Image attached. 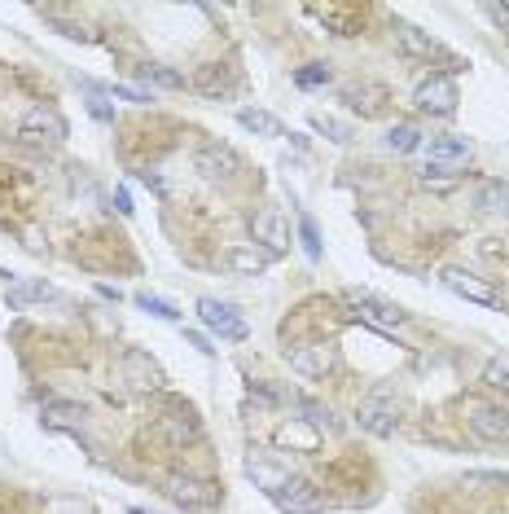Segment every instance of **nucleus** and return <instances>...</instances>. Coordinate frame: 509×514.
I'll use <instances>...</instances> for the list:
<instances>
[{
  "instance_id": "nucleus-1",
  "label": "nucleus",
  "mask_w": 509,
  "mask_h": 514,
  "mask_svg": "<svg viewBox=\"0 0 509 514\" xmlns=\"http://www.w3.org/2000/svg\"><path fill=\"white\" fill-rule=\"evenodd\" d=\"M163 492H167V501H176L180 510H216L220 506V488L211 479H202V475H189V470L167 475Z\"/></svg>"
},
{
  "instance_id": "nucleus-2",
  "label": "nucleus",
  "mask_w": 509,
  "mask_h": 514,
  "mask_svg": "<svg viewBox=\"0 0 509 514\" xmlns=\"http://www.w3.org/2000/svg\"><path fill=\"white\" fill-rule=\"evenodd\" d=\"M355 423H360V431H369L377 440H391L399 431V401L387 387H377V391H369L365 401L355 404Z\"/></svg>"
},
{
  "instance_id": "nucleus-3",
  "label": "nucleus",
  "mask_w": 509,
  "mask_h": 514,
  "mask_svg": "<svg viewBox=\"0 0 509 514\" xmlns=\"http://www.w3.org/2000/svg\"><path fill=\"white\" fill-rule=\"evenodd\" d=\"M272 506L281 514H321L325 510V492L316 488L312 479H286L281 488L272 492Z\"/></svg>"
},
{
  "instance_id": "nucleus-4",
  "label": "nucleus",
  "mask_w": 509,
  "mask_h": 514,
  "mask_svg": "<svg viewBox=\"0 0 509 514\" xmlns=\"http://www.w3.org/2000/svg\"><path fill=\"white\" fill-rule=\"evenodd\" d=\"M250 238H255V246H260V251H268V255H281V251L290 246L286 216H281L277 207L255 211V216H250Z\"/></svg>"
},
{
  "instance_id": "nucleus-5",
  "label": "nucleus",
  "mask_w": 509,
  "mask_h": 514,
  "mask_svg": "<svg viewBox=\"0 0 509 514\" xmlns=\"http://www.w3.org/2000/svg\"><path fill=\"white\" fill-rule=\"evenodd\" d=\"M198 316L207 330H216L220 338H228V343H242L246 338V321L242 313L233 308V304H220V299H198Z\"/></svg>"
},
{
  "instance_id": "nucleus-6",
  "label": "nucleus",
  "mask_w": 509,
  "mask_h": 514,
  "mask_svg": "<svg viewBox=\"0 0 509 514\" xmlns=\"http://www.w3.org/2000/svg\"><path fill=\"white\" fill-rule=\"evenodd\" d=\"M413 102H418L426 114H452L457 111V84H452V75H430V80H421L418 92H413Z\"/></svg>"
},
{
  "instance_id": "nucleus-7",
  "label": "nucleus",
  "mask_w": 509,
  "mask_h": 514,
  "mask_svg": "<svg viewBox=\"0 0 509 514\" xmlns=\"http://www.w3.org/2000/svg\"><path fill=\"white\" fill-rule=\"evenodd\" d=\"M470 431L483 444H509V409L505 404H479L470 413Z\"/></svg>"
},
{
  "instance_id": "nucleus-8",
  "label": "nucleus",
  "mask_w": 509,
  "mask_h": 514,
  "mask_svg": "<svg viewBox=\"0 0 509 514\" xmlns=\"http://www.w3.org/2000/svg\"><path fill=\"white\" fill-rule=\"evenodd\" d=\"M119 374H123V382H128L133 391H158V387H163V369H158L145 352H123Z\"/></svg>"
},
{
  "instance_id": "nucleus-9",
  "label": "nucleus",
  "mask_w": 509,
  "mask_h": 514,
  "mask_svg": "<svg viewBox=\"0 0 509 514\" xmlns=\"http://www.w3.org/2000/svg\"><path fill=\"white\" fill-rule=\"evenodd\" d=\"M286 357H290V369L303 374V379H325L334 369V352L321 348V343H299V348H290Z\"/></svg>"
},
{
  "instance_id": "nucleus-10",
  "label": "nucleus",
  "mask_w": 509,
  "mask_h": 514,
  "mask_svg": "<svg viewBox=\"0 0 509 514\" xmlns=\"http://www.w3.org/2000/svg\"><path fill=\"white\" fill-rule=\"evenodd\" d=\"M23 136L27 141H67V119L53 106H36L23 114Z\"/></svg>"
},
{
  "instance_id": "nucleus-11",
  "label": "nucleus",
  "mask_w": 509,
  "mask_h": 514,
  "mask_svg": "<svg viewBox=\"0 0 509 514\" xmlns=\"http://www.w3.org/2000/svg\"><path fill=\"white\" fill-rule=\"evenodd\" d=\"M465 163H470V141H465V136H440V141L430 145V158H426V167H440L448 177L465 172Z\"/></svg>"
},
{
  "instance_id": "nucleus-12",
  "label": "nucleus",
  "mask_w": 509,
  "mask_h": 514,
  "mask_svg": "<svg viewBox=\"0 0 509 514\" xmlns=\"http://www.w3.org/2000/svg\"><path fill=\"white\" fill-rule=\"evenodd\" d=\"M443 286L452 294H461V299H470V304H483V308H496V304H501L487 282H479L474 273H465V269H448L443 273Z\"/></svg>"
},
{
  "instance_id": "nucleus-13",
  "label": "nucleus",
  "mask_w": 509,
  "mask_h": 514,
  "mask_svg": "<svg viewBox=\"0 0 509 514\" xmlns=\"http://www.w3.org/2000/svg\"><path fill=\"white\" fill-rule=\"evenodd\" d=\"M158 435H163L167 444H194V440L202 435V426L189 409H172V413L158 418Z\"/></svg>"
},
{
  "instance_id": "nucleus-14",
  "label": "nucleus",
  "mask_w": 509,
  "mask_h": 514,
  "mask_svg": "<svg viewBox=\"0 0 509 514\" xmlns=\"http://www.w3.org/2000/svg\"><path fill=\"white\" fill-rule=\"evenodd\" d=\"M396 48L404 53V58H418V62H430V58H443V48L426 36V31H418V27L399 23L396 27Z\"/></svg>"
},
{
  "instance_id": "nucleus-15",
  "label": "nucleus",
  "mask_w": 509,
  "mask_h": 514,
  "mask_svg": "<svg viewBox=\"0 0 509 514\" xmlns=\"http://www.w3.org/2000/svg\"><path fill=\"white\" fill-rule=\"evenodd\" d=\"M355 299V316L365 321V326H374L382 335H396L399 326H404V313L396 308H387V304H374V299H365V294H352Z\"/></svg>"
},
{
  "instance_id": "nucleus-16",
  "label": "nucleus",
  "mask_w": 509,
  "mask_h": 514,
  "mask_svg": "<svg viewBox=\"0 0 509 514\" xmlns=\"http://www.w3.org/2000/svg\"><path fill=\"white\" fill-rule=\"evenodd\" d=\"M194 167H198L202 177H233L238 172V155L228 150V145H202L198 158H194Z\"/></svg>"
},
{
  "instance_id": "nucleus-17",
  "label": "nucleus",
  "mask_w": 509,
  "mask_h": 514,
  "mask_svg": "<svg viewBox=\"0 0 509 514\" xmlns=\"http://www.w3.org/2000/svg\"><path fill=\"white\" fill-rule=\"evenodd\" d=\"M40 423H45L48 431H70V435H80V431H84V423H89V413H84L80 404H62V401H53V404H45Z\"/></svg>"
},
{
  "instance_id": "nucleus-18",
  "label": "nucleus",
  "mask_w": 509,
  "mask_h": 514,
  "mask_svg": "<svg viewBox=\"0 0 509 514\" xmlns=\"http://www.w3.org/2000/svg\"><path fill=\"white\" fill-rule=\"evenodd\" d=\"M294 409H299V423H308L312 431H325V435H338V418H334L330 404L312 401V396H294Z\"/></svg>"
},
{
  "instance_id": "nucleus-19",
  "label": "nucleus",
  "mask_w": 509,
  "mask_h": 514,
  "mask_svg": "<svg viewBox=\"0 0 509 514\" xmlns=\"http://www.w3.org/2000/svg\"><path fill=\"white\" fill-rule=\"evenodd\" d=\"M189 84H194L202 97H228V92H233V75H228L224 67H216V62H207V67L194 70Z\"/></svg>"
},
{
  "instance_id": "nucleus-20",
  "label": "nucleus",
  "mask_w": 509,
  "mask_h": 514,
  "mask_svg": "<svg viewBox=\"0 0 509 514\" xmlns=\"http://www.w3.org/2000/svg\"><path fill=\"white\" fill-rule=\"evenodd\" d=\"M343 102L360 114H377L382 111V102H387V89H382V84H365V89L355 84V89H343Z\"/></svg>"
},
{
  "instance_id": "nucleus-21",
  "label": "nucleus",
  "mask_w": 509,
  "mask_h": 514,
  "mask_svg": "<svg viewBox=\"0 0 509 514\" xmlns=\"http://www.w3.org/2000/svg\"><path fill=\"white\" fill-rule=\"evenodd\" d=\"M228 264H233L238 273H264L268 264H272V255L250 242V246H233V251H228Z\"/></svg>"
},
{
  "instance_id": "nucleus-22",
  "label": "nucleus",
  "mask_w": 509,
  "mask_h": 514,
  "mask_svg": "<svg viewBox=\"0 0 509 514\" xmlns=\"http://www.w3.org/2000/svg\"><path fill=\"white\" fill-rule=\"evenodd\" d=\"M53 286H45V282H14L9 291H5V299H9V308H27V304H36V299H53Z\"/></svg>"
},
{
  "instance_id": "nucleus-23",
  "label": "nucleus",
  "mask_w": 509,
  "mask_h": 514,
  "mask_svg": "<svg viewBox=\"0 0 509 514\" xmlns=\"http://www.w3.org/2000/svg\"><path fill=\"white\" fill-rule=\"evenodd\" d=\"M238 123L246 133H260V136H281V123L272 119L268 111H238Z\"/></svg>"
},
{
  "instance_id": "nucleus-24",
  "label": "nucleus",
  "mask_w": 509,
  "mask_h": 514,
  "mask_svg": "<svg viewBox=\"0 0 509 514\" xmlns=\"http://www.w3.org/2000/svg\"><path fill=\"white\" fill-rule=\"evenodd\" d=\"M246 475H250V479H255V484H260V488H264L268 497H272V492H277L281 484H286V475H281V470H277V466H268V462H255V457L246 462Z\"/></svg>"
},
{
  "instance_id": "nucleus-25",
  "label": "nucleus",
  "mask_w": 509,
  "mask_h": 514,
  "mask_svg": "<svg viewBox=\"0 0 509 514\" xmlns=\"http://www.w3.org/2000/svg\"><path fill=\"white\" fill-rule=\"evenodd\" d=\"M421 145V133L413 123H396L391 133H387V150H396V155H413Z\"/></svg>"
},
{
  "instance_id": "nucleus-26",
  "label": "nucleus",
  "mask_w": 509,
  "mask_h": 514,
  "mask_svg": "<svg viewBox=\"0 0 509 514\" xmlns=\"http://www.w3.org/2000/svg\"><path fill=\"white\" fill-rule=\"evenodd\" d=\"M479 207H483V211H505V216H509V185H501V180H487L483 189H479Z\"/></svg>"
},
{
  "instance_id": "nucleus-27",
  "label": "nucleus",
  "mask_w": 509,
  "mask_h": 514,
  "mask_svg": "<svg viewBox=\"0 0 509 514\" xmlns=\"http://www.w3.org/2000/svg\"><path fill=\"white\" fill-rule=\"evenodd\" d=\"M136 308H145L150 316H163V321H176L180 308L172 299H158V294H136Z\"/></svg>"
},
{
  "instance_id": "nucleus-28",
  "label": "nucleus",
  "mask_w": 509,
  "mask_h": 514,
  "mask_svg": "<svg viewBox=\"0 0 509 514\" xmlns=\"http://www.w3.org/2000/svg\"><path fill=\"white\" fill-rule=\"evenodd\" d=\"M483 382L492 387V391H505L509 396V360H492L483 369Z\"/></svg>"
},
{
  "instance_id": "nucleus-29",
  "label": "nucleus",
  "mask_w": 509,
  "mask_h": 514,
  "mask_svg": "<svg viewBox=\"0 0 509 514\" xmlns=\"http://www.w3.org/2000/svg\"><path fill=\"white\" fill-rule=\"evenodd\" d=\"M312 128H316V133H325L330 141H338V145H347V141H352V133H347L338 119H325V114H316V119H312Z\"/></svg>"
},
{
  "instance_id": "nucleus-30",
  "label": "nucleus",
  "mask_w": 509,
  "mask_h": 514,
  "mask_svg": "<svg viewBox=\"0 0 509 514\" xmlns=\"http://www.w3.org/2000/svg\"><path fill=\"white\" fill-rule=\"evenodd\" d=\"M299 233H303V246H308V260H321V233H316L312 216H299Z\"/></svg>"
},
{
  "instance_id": "nucleus-31",
  "label": "nucleus",
  "mask_w": 509,
  "mask_h": 514,
  "mask_svg": "<svg viewBox=\"0 0 509 514\" xmlns=\"http://www.w3.org/2000/svg\"><path fill=\"white\" fill-rule=\"evenodd\" d=\"M303 89H316V84H330V67H308V70H299L294 75Z\"/></svg>"
},
{
  "instance_id": "nucleus-32",
  "label": "nucleus",
  "mask_w": 509,
  "mask_h": 514,
  "mask_svg": "<svg viewBox=\"0 0 509 514\" xmlns=\"http://www.w3.org/2000/svg\"><path fill=\"white\" fill-rule=\"evenodd\" d=\"M141 75H145V80H158V84H167V89H176L180 84V75H172V70H163V67H141Z\"/></svg>"
},
{
  "instance_id": "nucleus-33",
  "label": "nucleus",
  "mask_w": 509,
  "mask_h": 514,
  "mask_svg": "<svg viewBox=\"0 0 509 514\" xmlns=\"http://www.w3.org/2000/svg\"><path fill=\"white\" fill-rule=\"evenodd\" d=\"M89 111L97 114L101 123H111V119H114V111H111V106H106V102H101V97H92V102H89Z\"/></svg>"
},
{
  "instance_id": "nucleus-34",
  "label": "nucleus",
  "mask_w": 509,
  "mask_h": 514,
  "mask_svg": "<svg viewBox=\"0 0 509 514\" xmlns=\"http://www.w3.org/2000/svg\"><path fill=\"white\" fill-rule=\"evenodd\" d=\"M185 338H189V343H194L198 352H207V357L216 352V348H211V338H207V335H198V330H185Z\"/></svg>"
},
{
  "instance_id": "nucleus-35",
  "label": "nucleus",
  "mask_w": 509,
  "mask_h": 514,
  "mask_svg": "<svg viewBox=\"0 0 509 514\" xmlns=\"http://www.w3.org/2000/svg\"><path fill=\"white\" fill-rule=\"evenodd\" d=\"M114 97H123V102H150V92H141V89H123V84H119V89H111Z\"/></svg>"
},
{
  "instance_id": "nucleus-36",
  "label": "nucleus",
  "mask_w": 509,
  "mask_h": 514,
  "mask_svg": "<svg viewBox=\"0 0 509 514\" xmlns=\"http://www.w3.org/2000/svg\"><path fill=\"white\" fill-rule=\"evenodd\" d=\"M114 202H119V211H123V216H133V198H128L123 189H119V198H114Z\"/></svg>"
}]
</instances>
